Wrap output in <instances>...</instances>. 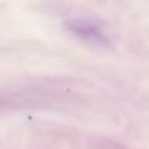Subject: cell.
I'll use <instances>...</instances> for the list:
<instances>
[{"instance_id": "1", "label": "cell", "mask_w": 149, "mask_h": 149, "mask_svg": "<svg viewBox=\"0 0 149 149\" xmlns=\"http://www.w3.org/2000/svg\"><path fill=\"white\" fill-rule=\"evenodd\" d=\"M71 31L80 37V38L85 39V41H90L94 43H103L106 41V37L102 34L101 29L98 25L89 20H74L71 21L70 24Z\"/></svg>"}]
</instances>
